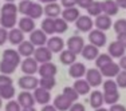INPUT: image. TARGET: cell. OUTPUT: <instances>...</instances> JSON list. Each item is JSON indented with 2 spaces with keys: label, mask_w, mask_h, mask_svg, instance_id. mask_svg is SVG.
<instances>
[{
  "label": "cell",
  "mask_w": 126,
  "mask_h": 111,
  "mask_svg": "<svg viewBox=\"0 0 126 111\" xmlns=\"http://www.w3.org/2000/svg\"><path fill=\"white\" fill-rule=\"evenodd\" d=\"M89 40H90V43H91L93 46H95L98 48V47L105 46V43H106V35H105L103 31L93 29V31H90V34H89Z\"/></svg>",
  "instance_id": "6da1fadb"
},
{
  "label": "cell",
  "mask_w": 126,
  "mask_h": 111,
  "mask_svg": "<svg viewBox=\"0 0 126 111\" xmlns=\"http://www.w3.org/2000/svg\"><path fill=\"white\" fill-rule=\"evenodd\" d=\"M19 86L24 90H36L39 86V79L34 75H24L19 79Z\"/></svg>",
  "instance_id": "7a4b0ae2"
},
{
  "label": "cell",
  "mask_w": 126,
  "mask_h": 111,
  "mask_svg": "<svg viewBox=\"0 0 126 111\" xmlns=\"http://www.w3.org/2000/svg\"><path fill=\"white\" fill-rule=\"evenodd\" d=\"M51 56H52V52L47 48V47H38L34 52V59L38 63H48L51 60Z\"/></svg>",
  "instance_id": "3957f363"
},
{
  "label": "cell",
  "mask_w": 126,
  "mask_h": 111,
  "mask_svg": "<svg viewBox=\"0 0 126 111\" xmlns=\"http://www.w3.org/2000/svg\"><path fill=\"white\" fill-rule=\"evenodd\" d=\"M86 80L90 86L97 87L102 83V74L99 70H95V68H90L86 71Z\"/></svg>",
  "instance_id": "277c9868"
},
{
  "label": "cell",
  "mask_w": 126,
  "mask_h": 111,
  "mask_svg": "<svg viewBox=\"0 0 126 111\" xmlns=\"http://www.w3.org/2000/svg\"><path fill=\"white\" fill-rule=\"evenodd\" d=\"M67 47L71 52H74L77 55V54L82 52L83 47H85V42L80 36H71L67 40Z\"/></svg>",
  "instance_id": "5b68a950"
},
{
  "label": "cell",
  "mask_w": 126,
  "mask_h": 111,
  "mask_svg": "<svg viewBox=\"0 0 126 111\" xmlns=\"http://www.w3.org/2000/svg\"><path fill=\"white\" fill-rule=\"evenodd\" d=\"M38 70H39L38 62L34 58H26L22 62V71L26 75H34Z\"/></svg>",
  "instance_id": "8992f818"
},
{
  "label": "cell",
  "mask_w": 126,
  "mask_h": 111,
  "mask_svg": "<svg viewBox=\"0 0 126 111\" xmlns=\"http://www.w3.org/2000/svg\"><path fill=\"white\" fill-rule=\"evenodd\" d=\"M47 35L44 34L42 29H35V31L31 32V36H30V42H31L34 46L38 47H43L44 44L47 43Z\"/></svg>",
  "instance_id": "52a82bcc"
},
{
  "label": "cell",
  "mask_w": 126,
  "mask_h": 111,
  "mask_svg": "<svg viewBox=\"0 0 126 111\" xmlns=\"http://www.w3.org/2000/svg\"><path fill=\"white\" fill-rule=\"evenodd\" d=\"M38 72L42 78H54L56 74V66L52 64L51 62L43 63V64H40Z\"/></svg>",
  "instance_id": "ba28073f"
},
{
  "label": "cell",
  "mask_w": 126,
  "mask_h": 111,
  "mask_svg": "<svg viewBox=\"0 0 126 111\" xmlns=\"http://www.w3.org/2000/svg\"><path fill=\"white\" fill-rule=\"evenodd\" d=\"M17 103L23 107V109H27V107H34V103H35V99H34V95L28 91H23L19 94L17 97Z\"/></svg>",
  "instance_id": "9c48e42d"
},
{
  "label": "cell",
  "mask_w": 126,
  "mask_h": 111,
  "mask_svg": "<svg viewBox=\"0 0 126 111\" xmlns=\"http://www.w3.org/2000/svg\"><path fill=\"white\" fill-rule=\"evenodd\" d=\"M75 24H77V28L79 29V31L89 32L90 29L93 28V26H94V22L91 20V17H90V16H85V15H83V16L78 17Z\"/></svg>",
  "instance_id": "30bf717a"
},
{
  "label": "cell",
  "mask_w": 126,
  "mask_h": 111,
  "mask_svg": "<svg viewBox=\"0 0 126 111\" xmlns=\"http://www.w3.org/2000/svg\"><path fill=\"white\" fill-rule=\"evenodd\" d=\"M34 99H35V102H38V103H40V104H47L51 99L50 91L42 88V87H38L34 91Z\"/></svg>",
  "instance_id": "8fae6325"
},
{
  "label": "cell",
  "mask_w": 126,
  "mask_h": 111,
  "mask_svg": "<svg viewBox=\"0 0 126 111\" xmlns=\"http://www.w3.org/2000/svg\"><path fill=\"white\" fill-rule=\"evenodd\" d=\"M71 106H73V103H71V102L68 100V99L66 98L63 94L58 95V97L54 99V107H55L56 110L67 111V110H70V107H71Z\"/></svg>",
  "instance_id": "7c38bea8"
},
{
  "label": "cell",
  "mask_w": 126,
  "mask_h": 111,
  "mask_svg": "<svg viewBox=\"0 0 126 111\" xmlns=\"http://www.w3.org/2000/svg\"><path fill=\"white\" fill-rule=\"evenodd\" d=\"M102 10H103L105 15L113 16V15H117L119 7L115 3V0H105V1H102Z\"/></svg>",
  "instance_id": "4fadbf2b"
},
{
  "label": "cell",
  "mask_w": 126,
  "mask_h": 111,
  "mask_svg": "<svg viewBox=\"0 0 126 111\" xmlns=\"http://www.w3.org/2000/svg\"><path fill=\"white\" fill-rule=\"evenodd\" d=\"M119 64H117V63L111 62L110 64L105 66L101 70V74L102 76H107V78H113V76H117L119 72H121V70H119Z\"/></svg>",
  "instance_id": "5bb4252c"
},
{
  "label": "cell",
  "mask_w": 126,
  "mask_h": 111,
  "mask_svg": "<svg viewBox=\"0 0 126 111\" xmlns=\"http://www.w3.org/2000/svg\"><path fill=\"white\" fill-rule=\"evenodd\" d=\"M125 50L126 48L119 43L118 40L113 42V43L109 46V54H110L111 58H122L124 54H125Z\"/></svg>",
  "instance_id": "9a60e30c"
},
{
  "label": "cell",
  "mask_w": 126,
  "mask_h": 111,
  "mask_svg": "<svg viewBox=\"0 0 126 111\" xmlns=\"http://www.w3.org/2000/svg\"><path fill=\"white\" fill-rule=\"evenodd\" d=\"M95 27H97L99 31L109 29L110 27H111V19H110V16H107V15H105V14L97 16V19H95Z\"/></svg>",
  "instance_id": "2e32d148"
},
{
  "label": "cell",
  "mask_w": 126,
  "mask_h": 111,
  "mask_svg": "<svg viewBox=\"0 0 126 111\" xmlns=\"http://www.w3.org/2000/svg\"><path fill=\"white\" fill-rule=\"evenodd\" d=\"M47 48L51 52H62L63 50V40L59 36H52L47 40Z\"/></svg>",
  "instance_id": "e0dca14e"
},
{
  "label": "cell",
  "mask_w": 126,
  "mask_h": 111,
  "mask_svg": "<svg viewBox=\"0 0 126 111\" xmlns=\"http://www.w3.org/2000/svg\"><path fill=\"white\" fill-rule=\"evenodd\" d=\"M82 56L85 59H87V60H93V59H97L98 55H99V51L95 46H93V44H87V46L83 47L82 50Z\"/></svg>",
  "instance_id": "ac0fdd59"
},
{
  "label": "cell",
  "mask_w": 126,
  "mask_h": 111,
  "mask_svg": "<svg viewBox=\"0 0 126 111\" xmlns=\"http://www.w3.org/2000/svg\"><path fill=\"white\" fill-rule=\"evenodd\" d=\"M19 29L22 32H32L35 31V22L34 19L26 16V17H22L19 20Z\"/></svg>",
  "instance_id": "d6986e66"
},
{
  "label": "cell",
  "mask_w": 126,
  "mask_h": 111,
  "mask_svg": "<svg viewBox=\"0 0 126 111\" xmlns=\"http://www.w3.org/2000/svg\"><path fill=\"white\" fill-rule=\"evenodd\" d=\"M68 72H70V76L80 79V78L86 74V67L82 63H73V64L70 66V71H68Z\"/></svg>",
  "instance_id": "ffe728a7"
},
{
  "label": "cell",
  "mask_w": 126,
  "mask_h": 111,
  "mask_svg": "<svg viewBox=\"0 0 126 111\" xmlns=\"http://www.w3.org/2000/svg\"><path fill=\"white\" fill-rule=\"evenodd\" d=\"M19 55L26 56V58H31V55L35 52V47L31 42H23L19 44V50H17Z\"/></svg>",
  "instance_id": "44dd1931"
},
{
  "label": "cell",
  "mask_w": 126,
  "mask_h": 111,
  "mask_svg": "<svg viewBox=\"0 0 126 111\" xmlns=\"http://www.w3.org/2000/svg\"><path fill=\"white\" fill-rule=\"evenodd\" d=\"M3 60H7L10 63H14L15 66H19L20 63V55L15 50H5L3 52Z\"/></svg>",
  "instance_id": "7402d4cb"
},
{
  "label": "cell",
  "mask_w": 126,
  "mask_h": 111,
  "mask_svg": "<svg viewBox=\"0 0 126 111\" xmlns=\"http://www.w3.org/2000/svg\"><path fill=\"white\" fill-rule=\"evenodd\" d=\"M61 12H62L61 5L56 4V3H50V4H47L46 7H44V14H46L50 19H51V17L56 19V17L61 15Z\"/></svg>",
  "instance_id": "603a6c76"
},
{
  "label": "cell",
  "mask_w": 126,
  "mask_h": 111,
  "mask_svg": "<svg viewBox=\"0 0 126 111\" xmlns=\"http://www.w3.org/2000/svg\"><path fill=\"white\" fill-rule=\"evenodd\" d=\"M8 40H10L12 44H17V46H19L20 43L24 42L23 32L20 31L19 28H12L10 32H8Z\"/></svg>",
  "instance_id": "cb8c5ba5"
},
{
  "label": "cell",
  "mask_w": 126,
  "mask_h": 111,
  "mask_svg": "<svg viewBox=\"0 0 126 111\" xmlns=\"http://www.w3.org/2000/svg\"><path fill=\"white\" fill-rule=\"evenodd\" d=\"M90 86L87 83V80L85 79H78L75 83H74V90L78 92V95H85V94H89L90 91Z\"/></svg>",
  "instance_id": "d4e9b609"
},
{
  "label": "cell",
  "mask_w": 126,
  "mask_h": 111,
  "mask_svg": "<svg viewBox=\"0 0 126 111\" xmlns=\"http://www.w3.org/2000/svg\"><path fill=\"white\" fill-rule=\"evenodd\" d=\"M90 104H91L93 109H101L102 104H103V94L101 91H94L91 92V97H90Z\"/></svg>",
  "instance_id": "484cf974"
},
{
  "label": "cell",
  "mask_w": 126,
  "mask_h": 111,
  "mask_svg": "<svg viewBox=\"0 0 126 111\" xmlns=\"http://www.w3.org/2000/svg\"><path fill=\"white\" fill-rule=\"evenodd\" d=\"M78 17H79V10L75 7H71V8H66L63 11V19L66 22H77Z\"/></svg>",
  "instance_id": "4316f807"
},
{
  "label": "cell",
  "mask_w": 126,
  "mask_h": 111,
  "mask_svg": "<svg viewBox=\"0 0 126 111\" xmlns=\"http://www.w3.org/2000/svg\"><path fill=\"white\" fill-rule=\"evenodd\" d=\"M42 31L44 32L46 35H52L55 32V23H54V19H44L42 22Z\"/></svg>",
  "instance_id": "83f0119b"
},
{
  "label": "cell",
  "mask_w": 126,
  "mask_h": 111,
  "mask_svg": "<svg viewBox=\"0 0 126 111\" xmlns=\"http://www.w3.org/2000/svg\"><path fill=\"white\" fill-rule=\"evenodd\" d=\"M17 7L14 3H5L1 7V16H16Z\"/></svg>",
  "instance_id": "f1b7e54d"
},
{
  "label": "cell",
  "mask_w": 126,
  "mask_h": 111,
  "mask_svg": "<svg viewBox=\"0 0 126 111\" xmlns=\"http://www.w3.org/2000/svg\"><path fill=\"white\" fill-rule=\"evenodd\" d=\"M43 12H44V10L39 3H32L31 8H30V11H28V17H31V19H38V17L42 16Z\"/></svg>",
  "instance_id": "f546056e"
},
{
  "label": "cell",
  "mask_w": 126,
  "mask_h": 111,
  "mask_svg": "<svg viewBox=\"0 0 126 111\" xmlns=\"http://www.w3.org/2000/svg\"><path fill=\"white\" fill-rule=\"evenodd\" d=\"M77 59V55L74 52H71L70 50H66V51H62L61 52V62L63 64H73Z\"/></svg>",
  "instance_id": "4dcf8cb0"
},
{
  "label": "cell",
  "mask_w": 126,
  "mask_h": 111,
  "mask_svg": "<svg viewBox=\"0 0 126 111\" xmlns=\"http://www.w3.org/2000/svg\"><path fill=\"white\" fill-rule=\"evenodd\" d=\"M17 66H15L14 63H10L7 60H1L0 62V72L3 75H11L12 72H15Z\"/></svg>",
  "instance_id": "1f68e13d"
},
{
  "label": "cell",
  "mask_w": 126,
  "mask_h": 111,
  "mask_svg": "<svg viewBox=\"0 0 126 111\" xmlns=\"http://www.w3.org/2000/svg\"><path fill=\"white\" fill-rule=\"evenodd\" d=\"M17 23V20H16V16H1L0 17V24H1L3 28H11L12 29L15 24Z\"/></svg>",
  "instance_id": "d6a6232c"
},
{
  "label": "cell",
  "mask_w": 126,
  "mask_h": 111,
  "mask_svg": "<svg viewBox=\"0 0 126 111\" xmlns=\"http://www.w3.org/2000/svg\"><path fill=\"white\" fill-rule=\"evenodd\" d=\"M113 60H111V56L107 55V54H101V55H98V58L95 59V64H97V67L102 70V68L105 67V66L110 64Z\"/></svg>",
  "instance_id": "836d02e7"
},
{
  "label": "cell",
  "mask_w": 126,
  "mask_h": 111,
  "mask_svg": "<svg viewBox=\"0 0 126 111\" xmlns=\"http://www.w3.org/2000/svg\"><path fill=\"white\" fill-rule=\"evenodd\" d=\"M39 86H40L42 88L50 91L51 88L55 87V78H40V79H39Z\"/></svg>",
  "instance_id": "e575fe53"
},
{
  "label": "cell",
  "mask_w": 126,
  "mask_h": 111,
  "mask_svg": "<svg viewBox=\"0 0 126 111\" xmlns=\"http://www.w3.org/2000/svg\"><path fill=\"white\" fill-rule=\"evenodd\" d=\"M63 95H64V97L67 98L71 103L77 102L78 98H79V95H78V92L74 90V87H66V88L63 90Z\"/></svg>",
  "instance_id": "d590c367"
},
{
  "label": "cell",
  "mask_w": 126,
  "mask_h": 111,
  "mask_svg": "<svg viewBox=\"0 0 126 111\" xmlns=\"http://www.w3.org/2000/svg\"><path fill=\"white\" fill-rule=\"evenodd\" d=\"M87 11L91 16H99V15H102V12H103V10H102V3L101 1H94L87 8Z\"/></svg>",
  "instance_id": "8d00e7d4"
},
{
  "label": "cell",
  "mask_w": 126,
  "mask_h": 111,
  "mask_svg": "<svg viewBox=\"0 0 126 111\" xmlns=\"http://www.w3.org/2000/svg\"><path fill=\"white\" fill-rule=\"evenodd\" d=\"M14 95H15V88H14V86L0 87V98H3V99H11Z\"/></svg>",
  "instance_id": "74e56055"
},
{
  "label": "cell",
  "mask_w": 126,
  "mask_h": 111,
  "mask_svg": "<svg viewBox=\"0 0 126 111\" xmlns=\"http://www.w3.org/2000/svg\"><path fill=\"white\" fill-rule=\"evenodd\" d=\"M54 23H55V32L63 34V32L67 31V22H66L64 19L56 17V19H54Z\"/></svg>",
  "instance_id": "f35d334b"
},
{
  "label": "cell",
  "mask_w": 126,
  "mask_h": 111,
  "mask_svg": "<svg viewBox=\"0 0 126 111\" xmlns=\"http://www.w3.org/2000/svg\"><path fill=\"white\" fill-rule=\"evenodd\" d=\"M118 99H119L118 91L117 92H105L103 94V102H106L107 104H111V106L118 102Z\"/></svg>",
  "instance_id": "ab89813d"
},
{
  "label": "cell",
  "mask_w": 126,
  "mask_h": 111,
  "mask_svg": "<svg viewBox=\"0 0 126 111\" xmlns=\"http://www.w3.org/2000/svg\"><path fill=\"white\" fill-rule=\"evenodd\" d=\"M114 31L117 35L126 34V20L125 19H119L114 23Z\"/></svg>",
  "instance_id": "60d3db41"
},
{
  "label": "cell",
  "mask_w": 126,
  "mask_h": 111,
  "mask_svg": "<svg viewBox=\"0 0 126 111\" xmlns=\"http://www.w3.org/2000/svg\"><path fill=\"white\" fill-rule=\"evenodd\" d=\"M31 5H32V1H30V0H22L20 4L17 5V11L23 15H28V11L31 8Z\"/></svg>",
  "instance_id": "b9f144b4"
},
{
  "label": "cell",
  "mask_w": 126,
  "mask_h": 111,
  "mask_svg": "<svg viewBox=\"0 0 126 111\" xmlns=\"http://www.w3.org/2000/svg\"><path fill=\"white\" fill-rule=\"evenodd\" d=\"M117 88H118L117 82H114V80H111V79L106 80V82L103 83V90H105V92H117V91H118Z\"/></svg>",
  "instance_id": "7bdbcfd3"
},
{
  "label": "cell",
  "mask_w": 126,
  "mask_h": 111,
  "mask_svg": "<svg viewBox=\"0 0 126 111\" xmlns=\"http://www.w3.org/2000/svg\"><path fill=\"white\" fill-rule=\"evenodd\" d=\"M117 86L126 88V71H121L117 75Z\"/></svg>",
  "instance_id": "ee69618b"
},
{
  "label": "cell",
  "mask_w": 126,
  "mask_h": 111,
  "mask_svg": "<svg viewBox=\"0 0 126 111\" xmlns=\"http://www.w3.org/2000/svg\"><path fill=\"white\" fill-rule=\"evenodd\" d=\"M5 111H20V104L15 100H10L5 106Z\"/></svg>",
  "instance_id": "f6af8a7d"
},
{
  "label": "cell",
  "mask_w": 126,
  "mask_h": 111,
  "mask_svg": "<svg viewBox=\"0 0 126 111\" xmlns=\"http://www.w3.org/2000/svg\"><path fill=\"white\" fill-rule=\"evenodd\" d=\"M5 86H12V79L8 75H0V87H5Z\"/></svg>",
  "instance_id": "bcb514c9"
},
{
  "label": "cell",
  "mask_w": 126,
  "mask_h": 111,
  "mask_svg": "<svg viewBox=\"0 0 126 111\" xmlns=\"http://www.w3.org/2000/svg\"><path fill=\"white\" fill-rule=\"evenodd\" d=\"M7 40H8V31L3 27H0V46H3Z\"/></svg>",
  "instance_id": "7dc6e473"
},
{
  "label": "cell",
  "mask_w": 126,
  "mask_h": 111,
  "mask_svg": "<svg viewBox=\"0 0 126 111\" xmlns=\"http://www.w3.org/2000/svg\"><path fill=\"white\" fill-rule=\"evenodd\" d=\"M93 3H94V0H77V4L80 8H89Z\"/></svg>",
  "instance_id": "c3c4849f"
},
{
  "label": "cell",
  "mask_w": 126,
  "mask_h": 111,
  "mask_svg": "<svg viewBox=\"0 0 126 111\" xmlns=\"http://www.w3.org/2000/svg\"><path fill=\"white\" fill-rule=\"evenodd\" d=\"M61 3H62L63 7L71 8V7H74V5L77 4V0H61Z\"/></svg>",
  "instance_id": "681fc988"
},
{
  "label": "cell",
  "mask_w": 126,
  "mask_h": 111,
  "mask_svg": "<svg viewBox=\"0 0 126 111\" xmlns=\"http://www.w3.org/2000/svg\"><path fill=\"white\" fill-rule=\"evenodd\" d=\"M68 111H86V110H85V106H83L82 103H75L70 107Z\"/></svg>",
  "instance_id": "f907efd6"
},
{
  "label": "cell",
  "mask_w": 126,
  "mask_h": 111,
  "mask_svg": "<svg viewBox=\"0 0 126 111\" xmlns=\"http://www.w3.org/2000/svg\"><path fill=\"white\" fill-rule=\"evenodd\" d=\"M109 111H126V107L122 104H113Z\"/></svg>",
  "instance_id": "816d5d0a"
},
{
  "label": "cell",
  "mask_w": 126,
  "mask_h": 111,
  "mask_svg": "<svg viewBox=\"0 0 126 111\" xmlns=\"http://www.w3.org/2000/svg\"><path fill=\"white\" fill-rule=\"evenodd\" d=\"M118 42L122 44V46L126 48V34H121V35H118Z\"/></svg>",
  "instance_id": "f5cc1de1"
},
{
  "label": "cell",
  "mask_w": 126,
  "mask_h": 111,
  "mask_svg": "<svg viewBox=\"0 0 126 111\" xmlns=\"http://www.w3.org/2000/svg\"><path fill=\"white\" fill-rule=\"evenodd\" d=\"M119 67L124 68V71H126V56L124 55L121 58V60H119Z\"/></svg>",
  "instance_id": "db71d44e"
},
{
  "label": "cell",
  "mask_w": 126,
  "mask_h": 111,
  "mask_svg": "<svg viewBox=\"0 0 126 111\" xmlns=\"http://www.w3.org/2000/svg\"><path fill=\"white\" fill-rule=\"evenodd\" d=\"M42 111H58V110H56L54 106H51V104H46V106L42 109Z\"/></svg>",
  "instance_id": "11a10c76"
},
{
  "label": "cell",
  "mask_w": 126,
  "mask_h": 111,
  "mask_svg": "<svg viewBox=\"0 0 126 111\" xmlns=\"http://www.w3.org/2000/svg\"><path fill=\"white\" fill-rule=\"evenodd\" d=\"M115 3L118 4V7L126 8V0H115Z\"/></svg>",
  "instance_id": "9f6ffc18"
},
{
  "label": "cell",
  "mask_w": 126,
  "mask_h": 111,
  "mask_svg": "<svg viewBox=\"0 0 126 111\" xmlns=\"http://www.w3.org/2000/svg\"><path fill=\"white\" fill-rule=\"evenodd\" d=\"M42 3H47V4H50V3H55L56 0H40Z\"/></svg>",
  "instance_id": "6f0895ef"
},
{
  "label": "cell",
  "mask_w": 126,
  "mask_h": 111,
  "mask_svg": "<svg viewBox=\"0 0 126 111\" xmlns=\"http://www.w3.org/2000/svg\"><path fill=\"white\" fill-rule=\"evenodd\" d=\"M23 111H36L34 107H27V109H23Z\"/></svg>",
  "instance_id": "680465c9"
},
{
  "label": "cell",
  "mask_w": 126,
  "mask_h": 111,
  "mask_svg": "<svg viewBox=\"0 0 126 111\" xmlns=\"http://www.w3.org/2000/svg\"><path fill=\"white\" fill-rule=\"evenodd\" d=\"M95 111H109V110H106V109H103V107H101V109H97Z\"/></svg>",
  "instance_id": "91938a15"
},
{
  "label": "cell",
  "mask_w": 126,
  "mask_h": 111,
  "mask_svg": "<svg viewBox=\"0 0 126 111\" xmlns=\"http://www.w3.org/2000/svg\"><path fill=\"white\" fill-rule=\"evenodd\" d=\"M7 1H8V3H12V1H14V0H7Z\"/></svg>",
  "instance_id": "94428289"
},
{
  "label": "cell",
  "mask_w": 126,
  "mask_h": 111,
  "mask_svg": "<svg viewBox=\"0 0 126 111\" xmlns=\"http://www.w3.org/2000/svg\"><path fill=\"white\" fill-rule=\"evenodd\" d=\"M0 107H1V98H0Z\"/></svg>",
  "instance_id": "6125c7cd"
}]
</instances>
